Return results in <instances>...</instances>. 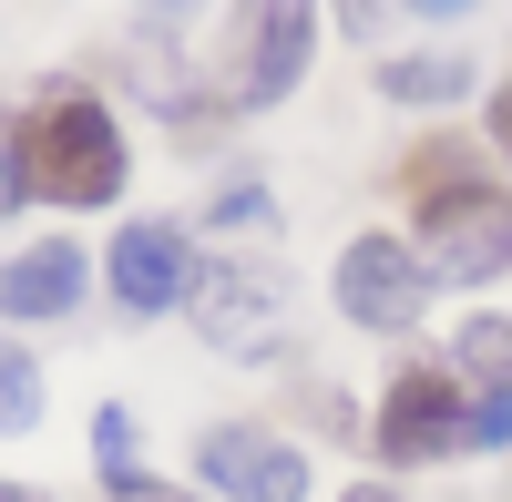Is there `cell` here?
Returning <instances> with one entry per match:
<instances>
[{
	"label": "cell",
	"instance_id": "6da1fadb",
	"mask_svg": "<svg viewBox=\"0 0 512 502\" xmlns=\"http://www.w3.org/2000/svg\"><path fill=\"white\" fill-rule=\"evenodd\" d=\"M400 195L420 205V277H502L512 267V205L482 175L472 144H420L400 164Z\"/></svg>",
	"mask_w": 512,
	"mask_h": 502
},
{
	"label": "cell",
	"instance_id": "7a4b0ae2",
	"mask_svg": "<svg viewBox=\"0 0 512 502\" xmlns=\"http://www.w3.org/2000/svg\"><path fill=\"white\" fill-rule=\"evenodd\" d=\"M31 195H52V205H113L123 195V134H113V113L93 93H41L11 123V144H0V205H31Z\"/></svg>",
	"mask_w": 512,
	"mask_h": 502
},
{
	"label": "cell",
	"instance_id": "3957f363",
	"mask_svg": "<svg viewBox=\"0 0 512 502\" xmlns=\"http://www.w3.org/2000/svg\"><path fill=\"white\" fill-rule=\"evenodd\" d=\"M308 0H246L236 11V103H287L297 72H308Z\"/></svg>",
	"mask_w": 512,
	"mask_h": 502
},
{
	"label": "cell",
	"instance_id": "277c9868",
	"mask_svg": "<svg viewBox=\"0 0 512 502\" xmlns=\"http://www.w3.org/2000/svg\"><path fill=\"white\" fill-rule=\"evenodd\" d=\"M461 410H472V390H461L451 369L410 359L390 380V410H379V451H390V462H441V451H461Z\"/></svg>",
	"mask_w": 512,
	"mask_h": 502
},
{
	"label": "cell",
	"instance_id": "5b68a950",
	"mask_svg": "<svg viewBox=\"0 0 512 502\" xmlns=\"http://www.w3.org/2000/svg\"><path fill=\"white\" fill-rule=\"evenodd\" d=\"M195 472L216 482L226 502H308V462H297V441L256 431V421H226V431H205Z\"/></svg>",
	"mask_w": 512,
	"mask_h": 502
},
{
	"label": "cell",
	"instance_id": "8992f818",
	"mask_svg": "<svg viewBox=\"0 0 512 502\" xmlns=\"http://www.w3.org/2000/svg\"><path fill=\"white\" fill-rule=\"evenodd\" d=\"M338 308L359 328H410L420 318V257L400 236H359L349 257H338Z\"/></svg>",
	"mask_w": 512,
	"mask_h": 502
},
{
	"label": "cell",
	"instance_id": "52a82bcc",
	"mask_svg": "<svg viewBox=\"0 0 512 502\" xmlns=\"http://www.w3.org/2000/svg\"><path fill=\"white\" fill-rule=\"evenodd\" d=\"M185 287H195V257H185L175 226H123L113 236V298L134 308V318H164Z\"/></svg>",
	"mask_w": 512,
	"mask_h": 502
},
{
	"label": "cell",
	"instance_id": "ba28073f",
	"mask_svg": "<svg viewBox=\"0 0 512 502\" xmlns=\"http://www.w3.org/2000/svg\"><path fill=\"white\" fill-rule=\"evenodd\" d=\"M195 328L216 349H267V328H277V277H246V267H195Z\"/></svg>",
	"mask_w": 512,
	"mask_h": 502
},
{
	"label": "cell",
	"instance_id": "9c48e42d",
	"mask_svg": "<svg viewBox=\"0 0 512 502\" xmlns=\"http://www.w3.org/2000/svg\"><path fill=\"white\" fill-rule=\"evenodd\" d=\"M82 298V246H31V257L0 267V308L11 318H62Z\"/></svg>",
	"mask_w": 512,
	"mask_h": 502
},
{
	"label": "cell",
	"instance_id": "30bf717a",
	"mask_svg": "<svg viewBox=\"0 0 512 502\" xmlns=\"http://www.w3.org/2000/svg\"><path fill=\"white\" fill-rule=\"evenodd\" d=\"M379 93H390V103H461V93H472V62H461V52H410V62H379Z\"/></svg>",
	"mask_w": 512,
	"mask_h": 502
},
{
	"label": "cell",
	"instance_id": "8fae6325",
	"mask_svg": "<svg viewBox=\"0 0 512 502\" xmlns=\"http://www.w3.org/2000/svg\"><path fill=\"white\" fill-rule=\"evenodd\" d=\"M461 369H472L482 390H512V318H472L461 328Z\"/></svg>",
	"mask_w": 512,
	"mask_h": 502
},
{
	"label": "cell",
	"instance_id": "7c38bea8",
	"mask_svg": "<svg viewBox=\"0 0 512 502\" xmlns=\"http://www.w3.org/2000/svg\"><path fill=\"white\" fill-rule=\"evenodd\" d=\"M31 421H41V369L0 339V431H31Z\"/></svg>",
	"mask_w": 512,
	"mask_h": 502
},
{
	"label": "cell",
	"instance_id": "4fadbf2b",
	"mask_svg": "<svg viewBox=\"0 0 512 502\" xmlns=\"http://www.w3.org/2000/svg\"><path fill=\"white\" fill-rule=\"evenodd\" d=\"M93 441H103V482H113L123 502H144V462H134V421H123V410H103V421H93Z\"/></svg>",
	"mask_w": 512,
	"mask_h": 502
},
{
	"label": "cell",
	"instance_id": "5bb4252c",
	"mask_svg": "<svg viewBox=\"0 0 512 502\" xmlns=\"http://www.w3.org/2000/svg\"><path fill=\"white\" fill-rule=\"evenodd\" d=\"M205 226H226V236H256V226H277V205H267V185H226L216 205H205Z\"/></svg>",
	"mask_w": 512,
	"mask_h": 502
},
{
	"label": "cell",
	"instance_id": "9a60e30c",
	"mask_svg": "<svg viewBox=\"0 0 512 502\" xmlns=\"http://www.w3.org/2000/svg\"><path fill=\"white\" fill-rule=\"evenodd\" d=\"M461 441L502 451V441H512V390H472V410H461Z\"/></svg>",
	"mask_w": 512,
	"mask_h": 502
},
{
	"label": "cell",
	"instance_id": "2e32d148",
	"mask_svg": "<svg viewBox=\"0 0 512 502\" xmlns=\"http://www.w3.org/2000/svg\"><path fill=\"white\" fill-rule=\"evenodd\" d=\"M338 31H379V0H338Z\"/></svg>",
	"mask_w": 512,
	"mask_h": 502
},
{
	"label": "cell",
	"instance_id": "e0dca14e",
	"mask_svg": "<svg viewBox=\"0 0 512 502\" xmlns=\"http://www.w3.org/2000/svg\"><path fill=\"white\" fill-rule=\"evenodd\" d=\"M195 11V0H144V21H185Z\"/></svg>",
	"mask_w": 512,
	"mask_h": 502
},
{
	"label": "cell",
	"instance_id": "ac0fdd59",
	"mask_svg": "<svg viewBox=\"0 0 512 502\" xmlns=\"http://www.w3.org/2000/svg\"><path fill=\"white\" fill-rule=\"evenodd\" d=\"M338 502H400V492H379V482H359V492H338Z\"/></svg>",
	"mask_w": 512,
	"mask_h": 502
},
{
	"label": "cell",
	"instance_id": "d6986e66",
	"mask_svg": "<svg viewBox=\"0 0 512 502\" xmlns=\"http://www.w3.org/2000/svg\"><path fill=\"white\" fill-rule=\"evenodd\" d=\"M420 11H472V0H420Z\"/></svg>",
	"mask_w": 512,
	"mask_h": 502
},
{
	"label": "cell",
	"instance_id": "ffe728a7",
	"mask_svg": "<svg viewBox=\"0 0 512 502\" xmlns=\"http://www.w3.org/2000/svg\"><path fill=\"white\" fill-rule=\"evenodd\" d=\"M0 502H31V492H21V482H0Z\"/></svg>",
	"mask_w": 512,
	"mask_h": 502
},
{
	"label": "cell",
	"instance_id": "44dd1931",
	"mask_svg": "<svg viewBox=\"0 0 512 502\" xmlns=\"http://www.w3.org/2000/svg\"><path fill=\"white\" fill-rule=\"evenodd\" d=\"M144 502H185V492H144Z\"/></svg>",
	"mask_w": 512,
	"mask_h": 502
}]
</instances>
